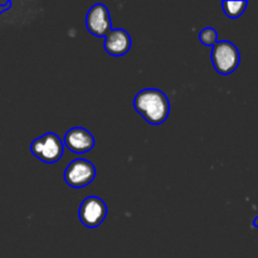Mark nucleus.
<instances>
[{"label": "nucleus", "mask_w": 258, "mask_h": 258, "mask_svg": "<svg viewBox=\"0 0 258 258\" xmlns=\"http://www.w3.org/2000/svg\"><path fill=\"white\" fill-rule=\"evenodd\" d=\"M10 8H12V2H7L4 3V4H0V15H2L3 13L8 12Z\"/></svg>", "instance_id": "11"}, {"label": "nucleus", "mask_w": 258, "mask_h": 258, "mask_svg": "<svg viewBox=\"0 0 258 258\" xmlns=\"http://www.w3.org/2000/svg\"><path fill=\"white\" fill-rule=\"evenodd\" d=\"M86 28L95 37H106L112 29L108 8L105 4H95L86 14Z\"/></svg>", "instance_id": "6"}, {"label": "nucleus", "mask_w": 258, "mask_h": 258, "mask_svg": "<svg viewBox=\"0 0 258 258\" xmlns=\"http://www.w3.org/2000/svg\"><path fill=\"white\" fill-rule=\"evenodd\" d=\"M131 43L133 40L130 34L122 28H117V29H111L110 33L106 35L103 48L110 55L122 57L131 49Z\"/></svg>", "instance_id": "8"}, {"label": "nucleus", "mask_w": 258, "mask_h": 258, "mask_svg": "<svg viewBox=\"0 0 258 258\" xmlns=\"http://www.w3.org/2000/svg\"><path fill=\"white\" fill-rule=\"evenodd\" d=\"M78 217L85 227L96 228L101 226L107 217V206L100 197L90 196L81 203Z\"/></svg>", "instance_id": "5"}, {"label": "nucleus", "mask_w": 258, "mask_h": 258, "mask_svg": "<svg viewBox=\"0 0 258 258\" xmlns=\"http://www.w3.org/2000/svg\"><path fill=\"white\" fill-rule=\"evenodd\" d=\"M253 227H256V228H258V216L253 219Z\"/></svg>", "instance_id": "12"}, {"label": "nucleus", "mask_w": 258, "mask_h": 258, "mask_svg": "<svg viewBox=\"0 0 258 258\" xmlns=\"http://www.w3.org/2000/svg\"><path fill=\"white\" fill-rule=\"evenodd\" d=\"M199 40L202 42V44L207 45V47H213L218 42V33L214 28L207 27L199 33Z\"/></svg>", "instance_id": "10"}, {"label": "nucleus", "mask_w": 258, "mask_h": 258, "mask_svg": "<svg viewBox=\"0 0 258 258\" xmlns=\"http://www.w3.org/2000/svg\"><path fill=\"white\" fill-rule=\"evenodd\" d=\"M96 178V168L87 159L78 158L71 161L64 170V181L71 188H85Z\"/></svg>", "instance_id": "4"}, {"label": "nucleus", "mask_w": 258, "mask_h": 258, "mask_svg": "<svg viewBox=\"0 0 258 258\" xmlns=\"http://www.w3.org/2000/svg\"><path fill=\"white\" fill-rule=\"evenodd\" d=\"M247 5H248V2H246V0H241V2H228V0H224V2H222V8H223L224 14L228 18H231V19H237V18L241 17L246 12Z\"/></svg>", "instance_id": "9"}, {"label": "nucleus", "mask_w": 258, "mask_h": 258, "mask_svg": "<svg viewBox=\"0 0 258 258\" xmlns=\"http://www.w3.org/2000/svg\"><path fill=\"white\" fill-rule=\"evenodd\" d=\"M134 108L146 122L151 125H161L170 113V101L163 91L158 88H145L136 93L134 98Z\"/></svg>", "instance_id": "1"}, {"label": "nucleus", "mask_w": 258, "mask_h": 258, "mask_svg": "<svg viewBox=\"0 0 258 258\" xmlns=\"http://www.w3.org/2000/svg\"><path fill=\"white\" fill-rule=\"evenodd\" d=\"M30 151L35 158L44 164H54L62 159L64 145L57 134L47 133L33 140Z\"/></svg>", "instance_id": "3"}, {"label": "nucleus", "mask_w": 258, "mask_h": 258, "mask_svg": "<svg viewBox=\"0 0 258 258\" xmlns=\"http://www.w3.org/2000/svg\"><path fill=\"white\" fill-rule=\"evenodd\" d=\"M211 59L217 73L228 76L238 68L241 54L236 44L229 40H218L212 47Z\"/></svg>", "instance_id": "2"}, {"label": "nucleus", "mask_w": 258, "mask_h": 258, "mask_svg": "<svg viewBox=\"0 0 258 258\" xmlns=\"http://www.w3.org/2000/svg\"><path fill=\"white\" fill-rule=\"evenodd\" d=\"M63 145L73 154H86L95 146V138L85 127H72L66 133Z\"/></svg>", "instance_id": "7"}]
</instances>
